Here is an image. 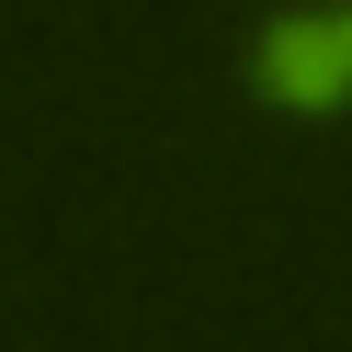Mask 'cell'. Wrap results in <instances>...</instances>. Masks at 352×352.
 Instances as JSON below:
<instances>
[{
    "label": "cell",
    "instance_id": "obj_1",
    "mask_svg": "<svg viewBox=\"0 0 352 352\" xmlns=\"http://www.w3.org/2000/svg\"><path fill=\"white\" fill-rule=\"evenodd\" d=\"M261 80H273L284 102H329V91H352V34H341V12L284 23L273 46H261Z\"/></svg>",
    "mask_w": 352,
    "mask_h": 352
}]
</instances>
